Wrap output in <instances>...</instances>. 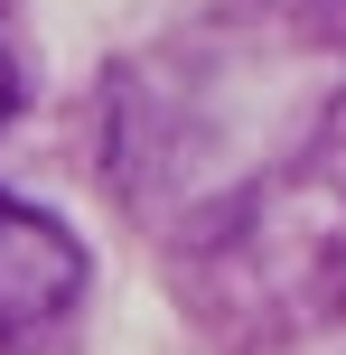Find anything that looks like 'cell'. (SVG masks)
Masks as SVG:
<instances>
[{
    "label": "cell",
    "mask_w": 346,
    "mask_h": 355,
    "mask_svg": "<svg viewBox=\"0 0 346 355\" xmlns=\"http://www.w3.org/2000/svg\"><path fill=\"white\" fill-rule=\"evenodd\" d=\"M75 290H85L75 234L56 225L47 206H28V196H0V346L47 337L75 309Z\"/></svg>",
    "instance_id": "obj_1"
},
{
    "label": "cell",
    "mask_w": 346,
    "mask_h": 355,
    "mask_svg": "<svg viewBox=\"0 0 346 355\" xmlns=\"http://www.w3.org/2000/svg\"><path fill=\"white\" fill-rule=\"evenodd\" d=\"M10 112H19V66H10V47H0V131H10Z\"/></svg>",
    "instance_id": "obj_2"
}]
</instances>
